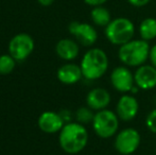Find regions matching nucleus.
<instances>
[{"label": "nucleus", "mask_w": 156, "mask_h": 155, "mask_svg": "<svg viewBox=\"0 0 156 155\" xmlns=\"http://www.w3.org/2000/svg\"><path fill=\"white\" fill-rule=\"evenodd\" d=\"M16 66V60L11 54L0 55V75H10Z\"/></svg>", "instance_id": "obj_18"}, {"label": "nucleus", "mask_w": 156, "mask_h": 155, "mask_svg": "<svg viewBox=\"0 0 156 155\" xmlns=\"http://www.w3.org/2000/svg\"><path fill=\"white\" fill-rule=\"evenodd\" d=\"M34 50V41L27 33H19L15 35L9 43V52L18 62L25 61Z\"/></svg>", "instance_id": "obj_7"}, {"label": "nucleus", "mask_w": 156, "mask_h": 155, "mask_svg": "<svg viewBox=\"0 0 156 155\" xmlns=\"http://www.w3.org/2000/svg\"><path fill=\"white\" fill-rule=\"evenodd\" d=\"M134 79L141 90H151L156 87V68L151 64L141 65L136 69Z\"/></svg>", "instance_id": "obj_11"}, {"label": "nucleus", "mask_w": 156, "mask_h": 155, "mask_svg": "<svg viewBox=\"0 0 156 155\" xmlns=\"http://www.w3.org/2000/svg\"><path fill=\"white\" fill-rule=\"evenodd\" d=\"M39 4H41L43 6H49L54 2V0H37Z\"/></svg>", "instance_id": "obj_25"}, {"label": "nucleus", "mask_w": 156, "mask_h": 155, "mask_svg": "<svg viewBox=\"0 0 156 155\" xmlns=\"http://www.w3.org/2000/svg\"><path fill=\"white\" fill-rule=\"evenodd\" d=\"M90 18L94 25L101 28H105L113 19L109 10L104 5L94 6L93 10L90 11Z\"/></svg>", "instance_id": "obj_16"}, {"label": "nucleus", "mask_w": 156, "mask_h": 155, "mask_svg": "<svg viewBox=\"0 0 156 155\" xmlns=\"http://www.w3.org/2000/svg\"><path fill=\"white\" fill-rule=\"evenodd\" d=\"M149 60L151 62V65H153L156 68V45L151 47L150 54H149Z\"/></svg>", "instance_id": "obj_22"}, {"label": "nucleus", "mask_w": 156, "mask_h": 155, "mask_svg": "<svg viewBox=\"0 0 156 155\" xmlns=\"http://www.w3.org/2000/svg\"><path fill=\"white\" fill-rule=\"evenodd\" d=\"M55 52L62 60L72 61L78 58L80 53V47H79V44L73 39L63 38L56 44Z\"/></svg>", "instance_id": "obj_15"}, {"label": "nucleus", "mask_w": 156, "mask_h": 155, "mask_svg": "<svg viewBox=\"0 0 156 155\" xmlns=\"http://www.w3.org/2000/svg\"><path fill=\"white\" fill-rule=\"evenodd\" d=\"M70 34L76 37V41L85 47H91L98 41V32L93 25L80 21H71L68 27Z\"/></svg>", "instance_id": "obj_8"}, {"label": "nucleus", "mask_w": 156, "mask_h": 155, "mask_svg": "<svg viewBox=\"0 0 156 155\" xmlns=\"http://www.w3.org/2000/svg\"><path fill=\"white\" fill-rule=\"evenodd\" d=\"M154 103H155V105H156V97H155V100H154Z\"/></svg>", "instance_id": "obj_26"}, {"label": "nucleus", "mask_w": 156, "mask_h": 155, "mask_svg": "<svg viewBox=\"0 0 156 155\" xmlns=\"http://www.w3.org/2000/svg\"><path fill=\"white\" fill-rule=\"evenodd\" d=\"M60 115H61V117L63 118V120H64V122H65V123L71 122L72 115H71V112H70V111L63 110V111H61V112H60Z\"/></svg>", "instance_id": "obj_23"}, {"label": "nucleus", "mask_w": 156, "mask_h": 155, "mask_svg": "<svg viewBox=\"0 0 156 155\" xmlns=\"http://www.w3.org/2000/svg\"><path fill=\"white\" fill-rule=\"evenodd\" d=\"M146 126L151 133L156 134V108L152 110L146 117Z\"/></svg>", "instance_id": "obj_20"}, {"label": "nucleus", "mask_w": 156, "mask_h": 155, "mask_svg": "<svg viewBox=\"0 0 156 155\" xmlns=\"http://www.w3.org/2000/svg\"><path fill=\"white\" fill-rule=\"evenodd\" d=\"M132 6L135 8H142V6L148 5L151 2V0H126Z\"/></svg>", "instance_id": "obj_21"}, {"label": "nucleus", "mask_w": 156, "mask_h": 155, "mask_svg": "<svg viewBox=\"0 0 156 155\" xmlns=\"http://www.w3.org/2000/svg\"><path fill=\"white\" fill-rule=\"evenodd\" d=\"M109 61L106 52L100 48H90L85 52L80 63L83 78L88 81L99 80L108 70Z\"/></svg>", "instance_id": "obj_2"}, {"label": "nucleus", "mask_w": 156, "mask_h": 155, "mask_svg": "<svg viewBox=\"0 0 156 155\" xmlns=\"http://www.w3.org/2000/svg\"><path fill=\"white\" fill-rule=\"evenodd\" d=\"M60 146L68 154H78L86 148L88 143V132L84 124L79 122L65 123L60 131Z\"/></svg>", "instance_id": "obj_1"}, {"label": "nucleus", "mask_w": 156, "mask_h": 155, "mask_svg": "<svg viewBox=\"0 0 156 155\" xmlns=\"http://www.w3.org/2000/svg\"><path fill=\"white\" fill-rule=\"evenodd\" d=\"M58 79L60 82L66 85H72L80 82L83 78L82 69L80 65L73 64V63H67L61 66L58 70Z\"/></svg>", "instance_id": "obj_14"}, {"label": "nucleus", "mask_w": 156, "mask_h": 155, "mask_svg": "<svg viewBox=\"0 0 156 155\" xmlns=\"http://www.w3.org/2000/svg\"><path fill=\"white\" fill-rule=\"evenodd\" d=\"M140 38L150 41L156 38V19L153 17H147L140 23L138 28Z\"/></svg>", "instance_id": "obj_17"}, {"label": "nucleus", "mask_w": 156, "mask_h": 155, "mask_svg": "<svg viewBox=\"0 0 156 155\" xmlns=\"http://www.w3.org/2000/svg\"><path fill=\"white\" fill-rule=\"evenodd\" d=\"M111 84L117 91L122 93H129L135 86L134 73L127 66H118L113 69L111 73Z\"/></svg>", "instance_id": "obj_9"}, {"label": "nucleus", "mask_w": 156, "mask_h": 155, "mask_svg": "<svg viewBox=\"0 0 156 155\" xmlns=\"http://www.w3.org/2000/svg\"><path fill=\"white\" fill-rule=\"evenodd\" d=\"M37 124H38V128L44 133L54 134V133H58L62 130L63 126L65 125V122H64L63 118L61 117L60 113L47 111L39 116Z\"/></svg>", "instance_id": "obj_12"}, {"label": "nucleus", "mask_w": 156, "mask_h": 155, "mask_svg": "<svg viewBox=\"0 0 156 155\" xmlns=\"http://www.w3.org/2000/svg\"><path fill=\"white\" fill-rule=\"evenodd\" d=\"M135 25L126 17H117L104 28L105 37L115 46H122L132 41L135 35Z\"/></svg>", "instance_id": "obj_4"}, {"label": "nucleus", "mask_w": 156, "mask_h": 155, "mask_svg": "<svg viewBox=\"0 0 156 155\" xmlns=\"http://www.w3.org/2000/svg\"><path fill=\"white\" fill-rule=\"evenodd\" d=\"M141 143L140 133L134 128H125L115 135L116 151L121 155H131L138 150Z\"/></svg>", "instance_id": "obj_6"}, {"label": "nucleus", "mask_w": 156, "mask_h": 155, "mask_svg": "<svg viewBox=\"0 0 156 155\" xmlns=\"http://www.w3.org/2000/svg\"><path fill=\"white\" fill-rule=\"evenodd\" d=\"M111 101V93L102 87H97V88L91 89L86 96L87 106L97 112L108 107Z\"/></svg>", "instance_id": "obj_13"}, {"label": "nucleus", "mask_w": 156, "mask_h": 155, "mask_svg": "<svg viewBox=\"0 0 156 155\" xmlns=\"http://www.w3.org/2000/svg\"><path fill=\"white\" fill-rule=\"evenodd\" d=\"M119 117L116 112L105 108L98 111L94 114V120L91 122L93 129L100 138L108 139L115 136L119 131Z\"/></svg>", "instance_id": "obj_5"}, {"label": "nucleus", "mask_w": 156, "mask_h": 155, "mask_svg": "<svg viewBox=\"0 0 156 155\" xmlns=\"http://www.w3.org/2000/svg\"><path fill=\"white\" fill-rule=\"evenodd\" d=\"M87 5L90 6H98V5H103L105 2H107V0H83Z\"/></svg>", "instance_id": "obj_24"}, {"label": "nucleus", "mask_w": 156, "mask_h": 155, "mask_svg": "<svg viewBox=\"0 0 156 155\" xmlns=\"http://www.w3.org/2000/svg\"><path fill=\"white\" fill-rule=\"evenodd\" d=\"M139 112V102L135 96L131 93H124L118 100L116 105V114L122 121H132L135 119Z\"/></svg>", "instance_id": "obj_10"}, {"label": "nucleus", "mask_w": 156, "mask_h": 155, "mask_svg": "<svg viewBox=\"0 0 156 155\" xmlns=\"http://www.w3.org/2000/svg\"><path fill=\"white\" fill-rule=\"evenodd\" d=\"M74 117H76V122L85 125V124H88L93 122L94 113V110H91L88 106H87V107L86 106H83V107H80L76 111V114H74Z\"/></svg>", "instance_id": "obj_19"}, {"label": "nucleus", "mask_w": 156, "mask_h": 155, "mask_svg": "<svg viewBox=\"0 0 156 155\" xmlns=\"http://www.w3.org/2000/svg\"><path fill=\"white\" fill-rule=\"evenodd\" d=\"M149 41L144 39H132L126 44L120 46L118 50V58L120 62L127 67H139L146 64L150 54Z\"/></svg>", "instance_id": "obj_3"}]
</instances>
